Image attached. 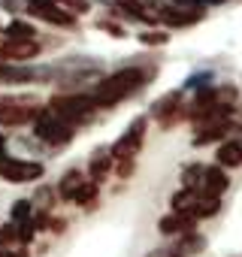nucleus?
Segmentation results:
<instances>
[{"label":"nucleus","instance_id":"nucleus-32","mask_svg":"<svg viewBox=\"0 0 242 257\" xmlns=\"http://www.w3.org/2000/svg\"><path fill=\"white\" fill-rule=\"evenodd\" d=\"M173 7H182V10H203L200 0H173Z\"/></svg>","mask_w":242,"mask_h":257},{"label":"nucleus","instance_id":"nucleus-30","mask_svg":"<svg viewBox=\"0 0 242 257\" xmlns=\"http://www.w3.org/2000/svg\"><path fill=\"white\" fill-rule=\"evenodd\" d=\"M37 200H46V209H52V203H55V191H52V188H40V191H37Z\"/></svg>","mask_w":242,"mask_h":257},{"label":"nucleus","instance_id":"nucleus-25","mask_svg":"<svg viewBox=\"0 0 242 257\" xmlns=\"http://www.w3.org/2000/svg\"><path fill=\"white\" fill-rule=\"evenodd\" d=\"M206 242H203V236H197V233H185L182 236V245H179V251L182 254H194V251H200Z\"/></svg>","mask_w":242,"mask_h":257},{"label":"nucleus","instance_id":"nucleus-11","mask_svg":"<svg viewBox=\"0 0 242 257\" xmlns=\"http://www.w3.org/2000/svg\"><path fill=\"white\" fill-rule=\"evenodd\" d=\"M227 188H230L227 170H224L221 164H215V167H206V176H203L200 194H203V197H221V194H224Z\"/></svg>","mask_w":242,"mask_h":257},{"label":"nucleus","instance_id":"nucleus-31","mask_svg":"<svg viewBox=\"0 0 242 257\" xmlns=\"http://www.w3.org/2000/svg\"><path fill=\"white\" fill-rule=\"evenodd\" d=\"M100 28H103V31H109L112 37H125V28H118L115 22H100Z\"/></svg>","mask_w":242,"mask_h":257},{"label":"nucleus","instance_id":"nucleus-9","mask_svg":"<svg viewBox=\"0 0 242 257\" xmlns=\"http://www.w3.org/2000/svg\"><path fill=\"white\" fill-rule=\"evenodd\" d=\"M25 13L34 16V19H43L49 25H58V28H76V19H79L70 10H64L61 4H55V0H52V4H46V7H28Z\"/></svg>","mask_w":242,"mask_h":257},{"label":"nucleus","instance_id":"nucleus-3","mask_svg":"<svg viewBox=\"0 0 242 257\" xmlns=\"http://www.w3.org/2000/svg\"><path fill=\"white\" fill-rule=\"evenodd\" d=\"M94 109H97L94 97H85V94H55L49 100V112H55L58 118H64L70 124H79V121L91 118Z\"/></svg>","mask_w":242,"mask_h":257},{"label":"nucleus","instance_id":"nucleus-27","mask_svg":"<svg viewBox=\"0 0 242 257\" xmlns=\"http://www.w3.org/2000/svg\"><path fill=\"white\" fill-rule=\"evenodd\" d=\"M55 4H61V7L70 10L73 16H85V13H91V4H88V0H55Z\"/></svg>","mask_w":242,"mask_h":257},{"label":"nucleus","instance_id":"nucleus-5","mask_svg":"<svg viewBox=\"0 0 242 257\" xmlns=\"http://www.w3.org/2000/svg\"><path fill=\"white\" fill-rule=\"evenodd\" d=\"M43 164L40 161H22V158H13L7 152H0V179L10 182V185H28V182H37L43 179Z\"/></svg>","mask_w":242,"mask_h":257},{"label":"nucleus","instance_id":"nucleus-16","mask_svg":"<svg viewBox=\"0 0 242 257\" xmlns=\"http://www.w3.org/2000/svg\"><path fill=\"white\" fill-rule=\"evenodd\" d=\"M85 182H88V179H85L79 170H67L64 179H61V185H58V197L67 200V203H73V197L79 194V188H82Z\"/></svg>","mask_w":242,"mask_h":257},{"label":"nucleus","instance_id":"nucleus-13","mask_svg":"<svg viewBox=\"0 0 242 257\" xmlns=\"http://www.w3.org/2000/svg\"><path fill=\"white\" fill-rule=\"evenodd\" d=\"M218 164L224 167V170H233V167H242V143L239 140H224L221 146H218Z\"/></svg>","mask_w":242,"mask_h":257},{"label":"nucleus","instance_id":"nucleus-8","mask_svg":"<svg viewBox=\"0 0 242 257\" xmlns=\"http://www.w3.org/2000/svg\"><path fill=\"white\" fill-rule=\"evenodd\" d=\"M40 55V43L37 40H10L0 43V58L4 61H13V64H25V61H34Z\"/></svg>","mask_w":242,"mask_h":257},{"label":"nucleus","instance_id":"nucleus-36","mask_svg":"<svg viewBox=\"0 0 242 257\" xmlns=\"http://www.w3.org/2000/svg\"><path fill=\"white\" fill-rule=\"evenodd\" d=\"M46 4H52V0H25V7H46Z\"/></svg>","mask_w":242,"mask_h":257},{"label":"nucleus","instance_id":"nucleus-15","mask_svg":"<svg viewBox=\"0 0 242 257\" xmlns=\"http://www.w3.org/2000/svg\"><path fill=\"white\" fill-rule=\"evenodd\" d=\"M112 152L109 149H97L94 155H91V161H88V176L94 179V182H100V179H106V173L112 170Z\"/></svg>","mask_w":242,"mask_h":257},{"label":"nucleus","instance_id":"nucleus-14","mask_svg":"<svg viewBox=\"0 0 242 257\" xmlns=\"http://www.w3.org/2000/svg\"><path fill=\"white\" fill-rule=\"evenodd\" d=\"M115 7L121 10L118 16H125V19H134V22H146V25H155L158 19L143 7V0H115Z\"/></svg>","mask_w":242,"mask_h":257},{"label":"nucleus","instance_id":"nucleus-17","mask_svg":"<svg viewBox=\"0 0 242 257\" xmlns=\"http://www.w3.org/2000/svg\"><path fill=\"white\" fill-rule=\"evenodd\" d=\"M233 131V124L224 121V124H212V127H203V131L194 137V146H209V143H224V137Z\"/></svg>","mask_w":242,"mask_h":257},{"label":"nucleus","instance_id":"nucleus-37","mask_svg":"<svg viewBox=\"0 0 242 257\" xmlns=\"http://www.w3.org/2000/svg\"><path fill=\"white\" fill-rule=\"evenodd\" d=\"M203 7H218V4H224V0H200Z\"/></svg>","mask_w":242,"mask_h":257},{"label":"nucleus","instance_id":"nucleus-20","mask_svg":"<svg viewBox=\"0 0 242 257\" xmlns=\"http://www.w3.org/2000/svg\"><path fill=\"white\" fill-rule=\"evenodd\" d=\"M203 176H206V167H203V164H188V167L182 170V188H197V191H200Z\"/></svg>","mask_w":242,"mask_h":257},{"label":"nucleus","instance_id":"nucleus-29","mask_svg":"<svg viewBox=\"0 0 242 257\" xmlns=\"http://www.w3.org/2000/svg\"><path fill=\"white\" fill-rule=\"evenodd\" d=\"M143 7H146L155 19H161V16L167 13V4H164V0H143Z\"/></svg>","mask_w":242,"mask_h":257},{"label":"nucleus","instance_id":"nucleus-2","mask_svg":"<svg viewBox=\"0 0 242 257\" xmlns=\"http://www.w3.org/2000/svg\"><path fill=\"white\" fill-rule=\"evenodd\" d=\"M73 127L76 124L58 118L55 112H49V106H43L40 115H37V121H34V134H37V140H43L49 146H67L73 140V134H76Z\"/></svg>","mask_w":242,"mask_h":257},{"label":"nucleus","instance_id":"nucleus-38","mask_svg":"<svg viewBox=\"0 0 242 257\" xmlns=\"http://www.w3.org/2000/svg\"><path fill=\"white\" fill-rule=\"evenodd\" d=\"M4 146H7V134L0 131V152H4Z\"/></svg>","mask_w":242,"mask_h":257},{"label":"nucleus","instance_id":"nucleus-23","mask_svg":"<svg viewBox=\"0 0 242 257\" xmlns=\"http://www.w3.org/2000/svg\"><path fill=\"white\" fill-rule=\"evenodd\" d=\"M31 200H16L13 203V209H10V215H13V221L16 224H22V221H31Z\"/></svg>","mask_w":242,"mask_h":257},{"label":"nucleus","instance_id":"nucleus-28","mask_svg":"<svg viewBox=\"0 0 242 257\" xmlns=\"http://www.w3.org/2000/svg\"><path fill=\"white\" fill-rule=\"evenodd\" d=\"M34 236H37V224H34V221H22V224H19V242H22V245H31Z\"/></svg>","mask_w":242,"mask_h":257},{"label":"nucleus","instance_id":"nucleus-33","mask_svg":"<svg viewBox=\"0 0 242 257\" xmlns=\"http://www.w3.org/2000/svg\"><path fill=\"white\" fill-rule=\"evenodd\" d=\"M134 173V161H118V176L121 179H128Z\"/></svg>","mask_w":242,"mask_h":257},{"label":"nucleus","instance_id":"nucleus-24","mask_svg":"<svg viewBox=\"0 0 242 257\" xmlns=\"http://www.w3.org/2000/svg\"><path fill=\"white\" fill-rule=\"evenodd\" d=\"M16 242H19V224L16 221L13 224H4V227H0V248H10Z\"/></svg>","mask_w":242,"mask_h":257},{"label":"nucleus","instance_id":"nucleus-12","mask_svg":"<svg viewBox=\"0 0 242 257\" xmlns=\"http://www.w3.org/2000/svg\"><path fill=\"white\" fill-rule=\"evenodd\" d=\"M200 19H203V10H182V7H167V13L161 16V22H167L170 28H188Z\"/></svg>","mask_w":242,"mask_h":257},{"label":"nucleus","instance_id":"nucleus-34","mask_svg":"<svg viewBox=\"0 0 242 257\" xmlns=\"http://www.w3.org/2000/svg\"><path fill=\"white\" fill-rule=\"evenodd\" d=\"M64 227H67L64 218H52V221H49V230H52V233H64Z\"/></svg>","mask_w":242,"mask_h":257},{"label":"nucleus","instance_id":"nucleus-19","mask_svg":"<svg viewBox=\"0 0 242 257\" xmlns=\"http://www.w3.org/2000/svg\"><path fill=\"white\" fill-rule=\"evenodd\" d=\"M7 37H10V40H34V37H37V28H34V22L13 19V22L7 25Z\"/></svg>","mask_w":242,"mask_h":257},{"label":"nucleus","instance_id":"nucleus-7","mask_svg":"<svg viewBox=\"0 0 242 257\" xmlns=\"http://www.w3.org/2000/svg\"><path fill=\"white\" fill-rule=\"evenodd\" d=\"M49 76H52V70L25 67V64H4L0 61V85H28V82L49 79Z\"/></svg>","mask_w":242,"mask_h":257},{"label":"nucleus","instance_id":"nucleus-1","mask_svg":"<svg viewBox=\"0 0 242 257\" xmlns=\"http://www.w3.org/2000/svg\"><path fill=\"white\" fill-rule=\"evenodd\" d=\"M146 85V70H140V67H125V70H118V73H112V76H106V79H100L97 85H94V103L97 106H115V103H121L125 97H131L134 91H140Z\"/></svg>","mask_w":242,"mask_h":257},{"label":"nucleus","instance_id":"nucleus-6","mask_svg":"<svg viewBox=\"0 0 242 257\" xmlns=\"http://www.w3.org/2000/svg\"><path fill=\"white\" fill-rule=\"evenodd\" d=\"M43 106L25 103L19 97H0V127H22L28 121H37Z\"/></svg>","mask_w":242,"mask_h":257},{"label":"nucleus","instance_id":"nucleus-21","mask_svg":"<svg viewBox=\"0 0 242 257\" xmlns=\"http://www.w3.org/2000/svg\"><path fill=\"white\" fill-rule=\"evenodd\" d=\"M97 194H100V182L88 179V182L79 188V194L73 197V203H76V206H91V203H97Z\"/></svg>","mask_w":242,"mask_h":257},{"label":"nucleus","instance_id":"nucleus-35","mask_svg":"<svg viewBox=\"0 0 242 257\" xmlns=\"http://www.w3.org/2000/svg\"><path fill=\"white\" fill-rule=\"evenodd\" d=\"M0 257H28V251H10V248H0Z\"/></svg>","mask_w":242,"mask_h":257},{"label":"nucleus","instance_id":"nucleus-18","mask_svg":"<svg viewBox=\"0 0 242 257\" xmlns=\"http://www.w3.org/2000/svg\"><path fill=\"white\" fill-rule=\"evenodd\" d=\"M200 197H203V194H200L197 188H182V191H176L173 200H170V203H173V212H188V215H191L194 206L200 203Z\"/></svg>","mask_w":242,"mask_h":257},{"label":"nucleus","instance_id":"nucleus-26","mask_svg":"<svg viewBox=\"0 0 242 257\" xmlns=\"http://www.w3.org/2000/svg\"><path fill=\"white\" fill-rule=\"evenodd\" d=\"M140 43L143 46H164V43H170V34H164V31H146V34H140Z\"/></svg>","mask_w":242,"mask_h":257},{"label":"nucleus","instance_id":"nucleus-10","mask_svg":"<svg viewBox=\"0 0 242 257\" xmlns=\"http://www.w3.org/2000/svg\"><path fill=\"white\" fill-rule=\"evenodd\" d=\"M194 227H197V218L188 212H170L158 221V230L164 236H185V233H194Z\"/></svg>","mask_w":242,"mask_h":257},{"label":"nucleus","instance_id":"nucleus-22","mask_svg":"<svg viewBox=\"0 0 242 257\" xmlns=\"http://www.w3.org/2000/svg\"><path fill=\"white\" fill-rule=\"evenodd\" d=\"M218 209H221V203H218V197H200V203L194 206V218L200 221V218H212V215H218Z\"/></svg>","mask_w":242,"mask_h":257},{"label":"nucleus","instance_id":"nucleus-4","mask_svg":"<svg viewBox=\"0 0 242 257\" xmlns=\"http://www.w3.org/2000/svg\"><path fill=\"white\" fill-rule=\"evenodd\" d=\"M146 131H149V118H146V115L134 118L128 131L112 143V149H109L112 158H115V161H134V158L140 155L143 143H146Z\"/></svg>","mask_w":242,"mask_h":257}]
</instances>
